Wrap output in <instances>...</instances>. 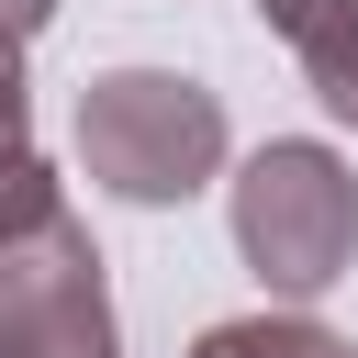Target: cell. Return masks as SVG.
Instances as JSON below:
<instances>
[{"label":"cell","instance_id":"6da1fadb","mask_svg":"<svg viewBox=\"0 0 358 358\" xmlns=\"http://www.w3.org/2000/svg\"><path fill=\"white\" fill-rule=\"evenodd\" d=\"M78 168L112 201L168 213L224 179V101L179 67H101L78 90Z\"/></svg>","mask_w":358,"mask_h":358},{"label":"cell","instance_id":"7a4b0ae2","mask_svg":"<svg viewBox=\"0 0 358 358\" xmlns=\"http://www.w3.org/2000/svg\"><path fill=\"white\" fill-rule=\"evenodd\" d=\"M235 257L291 302L336 291L358 268V168L313 134H268L235 168Z\"/></svg>","mask_w":358,"mask_h":358},{"label":"cell","instance_id":"3957f363","mask_svg":"<svg viewBox=\"0 0 358 358\" xmlns=\"http://www.w3.org/2000/svg\"><path fill=\"white\" fill-rule=\"evenodd\" d=\"M0 358H123L112 280H101V246L78 213L0 235Z\"/></svg>","mask_w":358,"mask_h":358},{"label":"cell","instance_id":"277c9868","mask_svg":"<svg viewBox=\"0 0 358 358\" xmlns=\"http://www.w3.org/2000/svg\"><path fill=\"white\" fill-rule=\"evenodd\" d=\"M257 22L302 56L313 101H324L336 123H358V0H257Z\"/></svg>","mask_w":358,"mask_h":358},{"label":"cell","instance_id":"5b68a950","mask_svg":"<svg viewBox=\"0 0 358 358\" xmlns=\"http://www.w3.org/2000/svg\"><path fill=\"white\" fill-rule=\"evenodd\" d=\"M190 358H358V347L313 313H224V324L190 336Z\"/></svg>","mask_w":358,"mask_h":358},{"label":"cell","instance_id":"8992f818","mask_svg":"<svg viewBox=\"0 0 358 358\" xmlns=\"http://www.w3.org/2000/svg\"><path fill=\"white\" fill-rule=\"evenodd\" d=\"M45 213H67V190H56V168L34 157V134H11V145H0V235H34Z\"/></svg>","mask_w":358,"mask_h":358},{"label":"cell","instance_id":"52a82bcc","mask_svg":"<svg viewBox=\"0 0 358 358\" xmlns=\"http://www.w3.org/2000/svg\"><path fill=\"white\" fill-rule=\"evenodd\" d=\"M11 134H34V90H22V45L0 34V145Z\"/></svg>","mask_w":358,"mask_h":358},{"label":"cell","instance_id":"ba28073f","mask_svg":"<svg viewBox=\"0 0 358 358\" xmlns=\"http://www.w3.org/2000/svg\"><path fill=\"white\" fill-rule=\"evenodd\" d=\"M45 22H56V0H0V34H11V45H34Z\"/></svg>","mask_w":358,"mask_h":358}]
</instances>
